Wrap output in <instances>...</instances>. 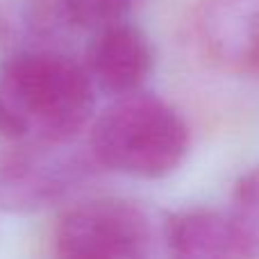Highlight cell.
Here are the masks:
<instances>
[{
  "mask_svg": "<svg viewBox=\"0 0 259 259\" xmlns=\"http://www.w3.org/2000/svg\"><path fill=\"white\" fill-rule=\"evenodd\" d=\"M146 211L121 198H98L66 209L53 230L55 255L66 259H134L148 255Z\"/></svg>",
  "mask_w": 259,
  "mask_h": 259,
  "instance_id": "cell-3",
  "label": "cell"
},
{
  "mask_svg": "<svg viewBox=\"0 0 259 259\" xmlns=\"http://www.w3.org/2000/svg\"><path fill=\"white\" fill-rule=\"evenodd\" d=\"M66 143H18L0 159V205L12 211H39L84 189L94 168L64 150Z\"/></svg>",
  "mask_w": 259,
  "mask_h": 259,
  "instance_id": "cell-4",
  "label": "cell"
},
{
  "mask_svg": "<svg viewBox=\"0 0 259 259\" xmlns=\"http://www.w3.org/2000/svg\"><path fill=\"white\" fill-rule=\"evenodd\" d=\"M87 66L55 50H21L0 64V137L68 143L94 114Z\"/></svg>",
  "mask_w": 259,
  "mask_h": 259,
  "instance_id": "cell-1",
  "label": "cell"
},
{
  "mask_svg": "<svg viewBox=\"0 0 259 259\" xmlns=\"http://www.w3.org/2000/svg\"><path fill=\"white\" fill-rule=\"evenodd\" d=\"M164 239L170 255L184 259H243L257 248L234 216L211 209H187L168 216Z\"/></svg>",
  "mask_w": 259,
  "mask_h": 259,
  "instance_id": "cell-7",
  "label": "cell"
},
{
  "mask_svg": "<svg viewBox=\"0 0 259 259\" xmlns=\"http://www.w3.org/2000/svg\"><path fill=\"white\" fill-rule=\"evenodd\" d=\"M234 219L241 223L259 255V168L246 173L234 187Z\"/></svg>",
  "mask_w": 259,
  "mask_h": 259,
  "instance_id": "cell-9",
  "label": "cell"
},
{
  "mask_svg": "<svg viewBox=\"0 0 259 259\" xmlns=\"http://www.w3.org/2000/svg\"><path fill=\"white\" fill-rule=\"evenodd\" d=\"M130 7L132 0H59L64 21L94 32L125 21Z\"/></svg>",
  "mask_w": 259,
  "mask_h": 259,
  "instance_id": "cell-8",
  "label": "cell"
},
{
  "mask_svg": "<svg viewBox=\"0 0 259 259\" xmlns=\"http://www.w3.org/2000/svg\"><path fill=\"white\" fill-rule=\"evenodd\" d=\"M189 127L175 107L152 94L118 96L94 121L89 148L98 166L139 180H159L182 166Z\"/></svg>",
  "mask_w": 259,
  "mask_h": 259,
  "instance_id": "cell-2",
  "label": "cell"
},
{
  "mask_svg": "<svg viewBox=\"0 0 259 259\" xmlns=\"http://www.w3.org/2000/svg\"><path fill=\"white\" fill-rule=\"evenodd\" d=\"M196 32L205 55L221 68L259 75V0H202Z\"/></svg>",
  "mask_w": 259,
  "mask_h": 259,
  "instance_id": "cell-5",
  "label": "cell"
},
{
  "mask_svg": "<svg viewBox=\"0 0 259 259\" xmlns=\"http://www.w3.org/2000/svg\"><path fill=\"white\" fill-rule=\"evenodd\" d=\"M152 62L148 36L125 21L98 30L87 48V71L94 84L116 98L141 89Z\"/></svg>",
  "mask_w": 259,
  "mask_h": 259,
  "instance_id": "cell-6",
  "label": "cell"
}]
</instances>
